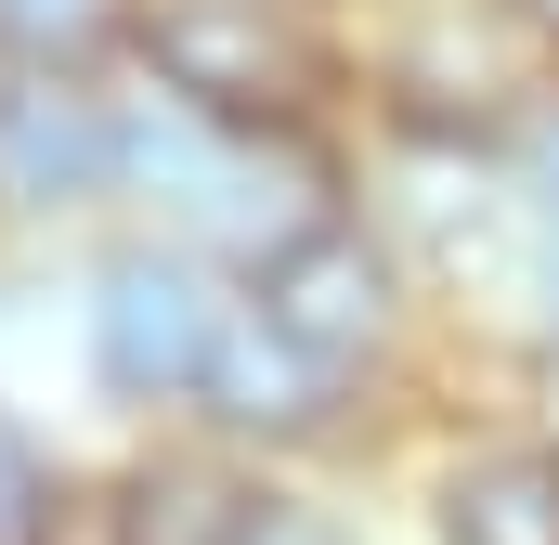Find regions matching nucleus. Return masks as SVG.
Segmentation results:
<instances>
[{
	"label": "nucleus",
	"instance_id": "f03ea898",
	"mask_svg": "<svg viewBox=\"0 0 559 545\" xmlns=\"http://www.w3.org/2000/svg\"><path fill=\"white\" fill-rule=\"evenodd\" d=\"M222 299L182 247H118L92 272V377L118 403H195L209 390V351H222Z\"/></svg>",
	"mask_w": 559,
	"mask_h": 545
},
{
	"label": "nucleus",
	"instance_id": "39448f33",
	"mask_svg": "<svg viewBox=\"0 0 559 545\" xmlns=\"http://www.w3.org/2000/svg\"><path fill=\"white\" fill-rule=\"evenodd\" d=\"M195 403L222 415L235 441H325V428H338V364H312L274 312L248 299V312L222 325V351H209V390H195Z\"/></svg>",
	"mask_w": 559,
	"mask_h": 545
},
{
	"label": "nucleus",
	"instance_id": "1a4fd4ad",
	"mask_svg": "<svg viewBox=\"0 0 559 545\" xmlns=\"http://www.w3.org/2000/svg\"><path fill=\"white\" fill-rule=\"evenodd\" d=\"M222 545H352V533H338L325 507H299V494H235Z\"/></svg>",
	"mask_w": 559,
	"mask_h": 545
},
{
	"label": "nucleus",
	"instance_id": "9b49d317",
	"mask_svg": "<svg viewBox=\"0 0 559 545\" xmlns=\"http://www.w3.org/2000/svg\"><path fill=\"white\" fill-rule=\"evenodd\" d=\"M508 13H521V26H534V39H559V0H508Z\"/></svg>",
	"mask_w": 559,
	"mask_h": 545
},
{
	"label": "nucleus",
	"instance_id": "20e7f679",
	"mask_svg": "<svg viewBox=\"0 0 559 545\" xmlns=\"http://www.w3.org/2000/svg\"><path fill=\"white\" fill-rule=\"evenodd\" d=\"M261 312H274V325L299 338V351H312V364H338V377H352V364H365V351L404 325V299H391V261H378L352 221L299 234V247L261 272Z\"/></svg>",
	"mask_w": 559,
	"mask_h": 545
},
{
	"label": "nucleus",
	"instance_id": "6e6552de",
	"mask_svg": "<svg viewBox=\"0 0 559 545\" xmlns=\"http://www.w3.org/2000/svg\"><path fill=\"white\" fill-rule=\"evenodd\" d=\"M105 26H118V0H0V52H26V65H66Z\"/></svg>",
	"mask_w": 559,
	"mask_h": 545
},
{
	"label": "nucleus",
	"instance_id": "0eeeda50",
	"mask_svg": "<svg viewBox=\"0 0 559 545\" xmlns=\"http://www.w3.org/2000/svg\"><path fill=\"white\" fill-rule=\"evenodd\" d=\"M52 533H66V481H52L39 428L0 415V545H52Z\"/></svg>",
	"mask_w": 559,
	"mask_h": 545
},
{
	"label": "nucleus",
	"instance_id": "7ed1b4c3",
	"mask_svg": "<svg viewBox=\"0 0 559 545\" xmlns=\"http://www.w3.org/2000/svg\"><path fill=\"white\" fill-rule=\"evenodd\" d=\"M105 182H118V118L66 65L0 78V208H79Z\"/></svg>",
	"mask_w": 559,
	"mask_h": 545
},
{
	"label": "nucleus",
	"instance_id": "9d476101",
	"mask_svg": "<svg viewBox=\"0 0 559 545\" xmlns=\"http://www.w3.org/2000/svg\"><path fill=\"white\" fill-rule=\"evenodd\" d=\"M534 182H547V208H559V105L534 118Z\"/></svg>",
	"mask_w": 559,
	"mask_h": 545
},
{
	"label": "nucleus",
	"instance_id": "423d86ee",
	"mask_svg": "<svg viewBox=\"0 0 559 545\" xmlns=\"http://www.w3.org/2000/svg\"><path fill=\"white\" fill-rule=\"evenodd\" d=\"M442 545H559V455L495 441L442 481Z\"/></svg>",
	"mask_w": 559,
	"mask_h": 545
},
{
	"label": "nucleus",
	"instance_id": "f257e3e1",
	"mask_svg": "<svg viewBox=\"0 0 559 545\" xmlns=\"http://www.w3.org/2000/svg\"><path fill=\"white\" fill-rule=\"evenodd\" d=\"M131 52L156 65V92L209 131H286L312 105V39L261 13V0H143L131 13Z\"/></svg>",
	"mask_w": 559,
	"mask_h": 545
}]
</instances>
